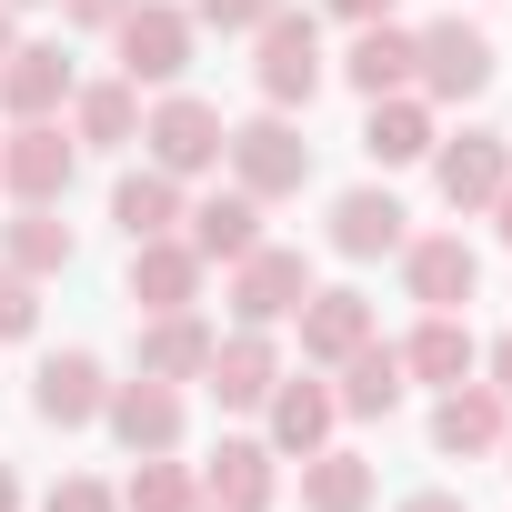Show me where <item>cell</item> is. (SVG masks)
Wrapping results in <instances>:
<instances>
[{"label": "cell", "mask_w": 512, "mask_h": 512, "mask_svg": "<svg viewBox=\"0 0 512 512\" xmlns=\"http://www.w3.org/2000/svg\"><path fill=\"white\" fill-rule=\"evenodd\" d=\"M332 372H342V382H332V402H342L352 422H382V412H392V402L412 392V372H402V352H392L382 332H372V342H362L352 362H332Z\"/></svg>", "instance_id": "603a6c76"}, {"label": "cell", "mask_w": 512, "mask_h": 512, "mask_svg": "<svg viewBox=\"0 0 512 512\" xmlns=\"http://www.w3.org/2000/svg\"><path fill=\"white\" fill-rule=\"evenodd\" d=\"M101 422H111V442L141 462V452H181V422H191V402H181V382H151V372H131V382H111Z\"/></svg>", "instance_id": "ba28073f"}, {"label": "cell", "mask_w": 512, "mask_h": 512, "mask_svg": "<svg viewBox=\"0 0 512 512\" xmlns=\"http://www.w3.org/2000/svg\"><path fill=\"white\" fill-rule=\"evenodd\" d=\"M502 452H512V442H502Z\"/></svg>", "instance_id": "7bdbcfd3"}, {"label": "cell", "mask_w": 512, "mask_h": 512, "mask_svg": "<svg viewBox=\"0 0 512 512\" xmlns=\"http://www.w3.org/2000/svg\"><path fill=\"white\" fill-rule=\"evenodd\" d=\"M191 41H201V21L191 11H171V0H131V11L111 21V51H121V81L141 91H171L181 71H191Z\"/></svg>", "instance_id": "277c9868"}, {"label": "cell", "mask_w": 512, "mask_h": 512, "mask_svg": "<svg viewBox=\"0 0 512 512\" xmlns=\"http://www.w3.org/2000/svg\"><path fill=\"white\" fill-rule=\"evenodd\" d=\"M292 322H302V362H322V372L372 342V302H362V292H312Z\"/></svg>", "instance_id": "ffe728a7"}, {"label": "cell", "mask_w": 512, "mask_h": 512, "mask_svg": "<svg viewBox=\"0 0 512 512\" xmlns=\"http://www.w3.org/2000/svg\"><path fill=\"white\" fill-rule=\"evenodd\" d=\"M502 442H512V402H502L492 382H452V392H442V412H432V452L482 462V452H502Z\"/></svg>", "instance_id": "5bb4252c"}, {"label": "cell", "mask_w": 512, "mask_h": 512, "mask_svg": "<svg viewBox=\"0 0 512 512\" xmlns=\"http://www.w3.org/2000/svg\"><path fill=\"white\" fill-rule=\"evenodd\" d=\"M41 512H121V492H111V482H91V472H61Z\"/></svg>", "instance_id": "1f68e13d"}, {"label": "cell", "mask_w": 512, "mask_h": 512, "mask_svg": "<svg viewBox=\"0 0 512 512\" xmlns=\"http://www.w3.org/2000/svg\"><path fill=\"white\" fill-rule=\"evenodd\" d=\"M221 111L211 101H191V91H161L151 111H141V161L151 171H171V181H201V171H221Z\"/></svg>", "instance_id": "5b68a950"}, {"label": "cell", "mask_w": 512, "mask_h": 512, "mask_svg": "<svg viewBox=\"0 0 512 512\" xmlns=\"http://www.w3.org/2000/svg\"><path fill=\"white\" fill-rule=\"evenodd\" d=\"M181 241L201 251V262H241V251L262 241V201H251V191H211V201L181 211Z\"/></svg>", "instance_id": "cb8c5ba5"}, {"label": "cell", "mask_w": 512, "mask_h": 512, "mask_svg": "<svg viewBox=\"0 0 512 512\" xmlns=\"http://www.w3.org/2000/svg\"><path fill=\"white\" fill-rule=\"evenodd\" d=\"M512 181V141L502 131H462V141H432V191L452 211H492V191Z\"/></svg>", "instance_id": "8fae6325"}, {"label": "cell", "mask_w": 512, "mask_h": 512, "mask_svg": "<svg viewBox=\"0 0 512 512\" xmlns=\"http://www.w3.org/2000/svg\"><path fill=\"white\" fill-rule=\"evenodd\" d=\"M492 231H502V241H512V181H502V191H492Z\"/></svg>", "instance_id": "74e56055"}, {"label": "cell", "mask_w": 512, "mask_h": 512, "mask_svg": "<svg viewBox=\"0 0 512 512\" xmlns=\"http://www.w3.org/2000/svg\"><path fill=\"white\" fill-rule=\"evenodd\" d=\"M101 402H111V372H101L91 352H51V362L31 372V412H41L51 432H91Z\"/></svg>", "instance_id": "4fadbf2b"}, {"label": "cell", "mask_w": 512, "mask_h": 512, "mask_svg": "<svg viewBox=\"0 0 512 512\" xmlns=\"http://www.w3.org/2000/svg\"><path fill=\"white\" fill-rule=\"evenodd\" d=\"M342 81H352L362 101L412 91V31H402V21H362V31H352V51H342Z\"/></svg>", "instance_id": "484cf974"}, {"label": "cell", "mask_w": 512, "mask_h": 512, "mask_svg": "<svg viewBox=\"0 0 512 512\" xmlns=\"http://www.w3.org/2000/svg\"><path fill=\"white\" fill-rule=\"evenodd\" d=\"M11 41H21V31H11V11H0V61H11Z\"/></svg>", "instance_id": "ab89813d"}, {"label": "cell", "mask_w": 512, "mask_h": 512, "mask_svg": "<svg viewBox=\"0 0 512 512\" xmlns=\"http://www.w3.org/2000/svg\"><path fill=\"white\" fill-rule=\"evenodd\" d=\"M211 322L201 312H141V372L151 382H201V362H211Z\"/></svg>", "instance_id": "44dd1931"}, {"label": "cell", "mask_w": 512, "mask_h": 512, "mask_svg": "<svg viewBox=\"0 0 512 512\" xmlns=\"http://www.w3.org/2000/svg\"><path fill=\"white\" fill-rule=\"evenodd\" d=\"M302 302H312V262H302V251H282V241H251L241 262H231V322L272 332V322H292Z\"/></svg>", "instance_id": "8992f818"}, {"label": "cell", "mask_w": 512, "mask_h": 512, "mask_svg": "<svg viewBox=\"0 0 512 512\" xmlns=\"http://www.w3.org/2000/svg\"><path fill=\"white\" fill-rule=\"evenodd\" d=\"M201 382H211V402H221V412H262V402H272V382H282V342L241 322V332H221V342H211Z\"/></svg>", "instance_id": "30bf717a"}, {"label": "cell", "mask_w": 512, "mask_h": 512, "mask_svg": "<svg viewBox=\"0 0 512 512\" xmlns=\"http://www.w3.org/2000/svg\"><path fill=\"white\" fill-rule=\"evenodd\" d=\"M392 352H402V372H412V382H442V392H452V382H472V362H482V342H472V322H462V312H422V332H412V342H392Z\"/></svg>", "instance_id": "7402d4cb"}, {"label": "cell", "mask_w": 512, "mask_h": 512, "mask_svg": "<svg viewBox=\"0 0 512 512\" xmlns=\"http://www.w3.org/2000/svg\"><path fill=\"white\" fill-rule=\"evenodd\" d=\"M492 71H502V51H492V31L482 21H432V31H412V91L442 111V101H482L492 91Z\"/></svg>", "instance_id": "7a4b0ae2"}, {"label": "cell", "mask_w": 512, "mask_h": 512, "mask_svg": "<svg viewBox=\"0 0 512 512\" xmlns=\"http://www.w3.org/2000/svg\"><path fill=\"white\" fill-rule=\"evenodd\" d=\"M71 141H91V151L141 141V91H131V81H91V91H71Z\"/></svg>", "instance_id": "f1b7e54d"}, {"label": "cell", "mask_w": 512, "mask_h": 512, "mask_svg": "<svg viewBox=\"0 0 512 512\" xmlns=\"http://www.w3.org/2000/svg\"><path fill=\"white\" fill-rule=\"evenodd\" d=\"M71 171H81V141L61 121H11L0 131V191L11 201H61Z\"/></svg>", "instance_id": "52a82bcc"}, {"label": "cell", "mask_w": 512, "mask_h": 512, "mask_svg": "<svg viewBox=\"0 0 512 512\" xmlns=\"http://www.w3.org/2000/svg\"><path fill=\"white\" fill-rule=\"evenodd\" d=\"M272 492H282V452L272 442H221L201 462V502L211 512H272Z\"/></svg>", "instance_id": "2e32d148"}, {"label": "cell", "mask_w": 512, "mask_h": 512, "mask_svg": "<svg viewBox=\"0 0 512 512\" xmlns=\"http://www.w3.org/2000/svg\"><path fill=\"white\" fill-rule=\"evenodd\" d=\"M121 11H131V0H61V21H71V31H111Z\"/></svg>", "instance_id": "836d02e7"}, {"label": "cell", "mask_w": 512, "mask_h": 512, "mask_svg": "<svg viewBox=\"0 0 512 512\" xmlns=\"http://www.w3.org/2000/svg\"><path fill=\"white\" fill-rule=\"evenodd\" d=\"M191 502H201V472H191V462H171V452H141V472H131L121 512H191Z\"/></svg>", "instance_id": "f546056e"}, {"label": "cell", "mask_w": 512, "mask_h": 512, "mask_svg": "<svg viewBox=\"0 0 512 512\" xmlns=\"http://www.w3.org/2000/svg\"><path fill=\"white\" fill-rule=\"evenodd\" d=\"M71 91L81 81H71L61 41H11V61H0V111H11V121H61Z\"/></svg>", "instance_id": "7c38bea8"}, {"label": "cell", "mask_w": 512, "mask_h": 512, "mask_svg": "<svg viewBox=\"0 0 512 512\" xmlns=\"http://www.w3.org/2000/svg\"><path fill=\"white\" fill-rule=\"evenodd\" d=\"M372 492H382V482H372L362 452H332V442L302 452V512H372Z\"/></svg>", "instance_id": "83f0119b"}, {"label": "cell", "mask_w": 512, "mask_h": 512, "mask_svg": "<svg viewBox=\"0 0 512 512\" xmlns=\"http://www.w3.org/2000/svg\"><path fill=\"white\" fill-rule=\"evenodd\" d=\"M322 11H332V21H352V31H362V21H392V0H322Z\"/></svg>", "instance_id": "e575fe53"}, {"label": "cell", "mask_w": 512, "mask_h": 512, "mask_svg": "<svg viewBox=\"0 0 512 512\" xmlns=\"http://www.w3.org/2000/svg\"><path fill=\"white\" fill-rule=\"evenodd\" d=\"M221 161H231V191H251V201H292L302 181H312V141L292 131V111H262V121H241L231 141H221Z\"/></svg>", "instance_id": "3957f363"}, {"label": "cell", "mask_w": 512, "mask_h": 512, "mask_svg": "<svg viewBox=\"0 0 512 512\" xmlns=\"http://www.w3.org/2000/svg\"><path fill=\"white\" fill-rule=\"evenodd\" d=\"M262 412H272V452H282V462H302V452H322V442H332V422H342V402H332V382H292V372L272 382V402H262Z\"/></svg>", "instance_id": "e0dca14e"}, {"label": "cell", "mask_w": 512, "mask_h": 512, "mask_svg": "<svg viewBox=\"0 0 512 512\" xmlns=\"http://www.w3.org/2000/svg\"><path fill=\"white\" fill-rule=\"evenodd\" d=\"M0 512H21V472L11 462H0Z\"/></svg>", "instance_id": "f35d334b"}, {"label": "cell", "mask_w": 512, "mask_h": 512, "mask_svg": "<svg viewBox=\"0 0 512 512\" xmlns=\"http://www.w3.org/2000/svg\"><path fill=\"white\" fill-rule=\"evenodd\" d=\"M482 372H492V392H502V402H512V332H502V342H492V352H482Z\"/></svg>", "instance_id": "d590c367"}, {"label": "cell", "mask_w": 512, "mask_h": 512, "mask_svg": "<svg viewBox=\"0 0 512 512\" xmlns=\"http://www.w3.org/2000/svg\"><path fill=\"white\" fill-rule=\"evenodd\" d=\"M0 11H31V0H0Z\"/></svg>", "instance_id": "60d3db41"}, {"label": "cell", "mask_w": 512, "mask_h": 512, "mask_svg": "<svg viewBox=\"0 0 512 512\" xmlns=\"http://www.w3.org/2000/svg\"><path fill=\"white\" fill-rule=\"evenodd\" d=\"M282 11V0H191V21H211V31H262Z\"/></svg>", "instance_id": "d6a6232c"}, {"label": "cell", "mask_w": 512, "mask_h": 512, "mask_svg": "<svg viewBox=\"0 0 512 512\" xmlns=\"http://www.w3.org/2000/svg\"><path fill=\"white\" fill-rule=\"evenodd\" d=\"M71 221H61V201H21V221L0 231V262L11 272H31V282H51V272H71Z\"/></svg>", "instance_id": "d4e9b609"}, {"label": "cell", "mask_w": 512, "mask_h": 512, "mask_svg": "<svg viewBox=\"0 0 512 512\" xmlns=\"http://www.w3.org/2000/svg\"><path fill=\"white\" fill-rule=\"evenodd\" d=\"M251 41H262V51H251V81H262V101H272V111H312V91L332 81L322 21H312V11H292V0H282V11H272L262 31H251Z\"/></svg>", "instance_id": "6da1fadb"}, {"label": "cell", "mask_w": 512, "mask_h": 512, "mask_svg": "<svg viewBox=\"0 0 512 512\" xmlns=\"http://www.w3.org/2000/svg\"><path fill=\"white\" fill-rule=\"evenodd\" d=\"M402 512H462V492H412Z\"/></svg>", "instance_id": "8d00e7d4"}, {"label": "cell", "mask_w": 512, "mask_h": 512, "mask_svg": "<svg viewBox=\"0 0 512 512\" xmlns=\"http://www.w3.org/2000/svg\"><path fill=\"white\" fill-rule=\"evenodd\" d=\"M181 211H191V201H181V181H171V171H151V161L111 181V221H121V241H161V231H181Z\"/></svg>", "instance_id": "4316f807"}, {"label": "cell", "mask_w": 512, "mask_h": 512, "mask_svg": "<svg viewBox=\"0 0 512 512\" xmlns=\"http://www.w3.org/2000/svg\"><path fill=\"white\" fill-rule=\"evenodd\" d=\"M432 141H442V131H432V101H422V91H382V101H372V121H362V151H372L382 171L432 161Z\"/></svg>", "instance_id": "d6986e66"}, {"label": "cell", "mask_w": 512, "mask_h": 512, "mask_svg": "<svg viewBox=\"0 0 512 512\" xmlns=\"http://www.w3.org/2000/svg\"><path fill=\"white\" fill-rule=\"evenodd\" d=\"M201 251L181 241V231H161V241H131V302L141 312H191L201 302Z\"/></svg>", "instance_id": "9a60e30c"}, {"label": "cell", "mask_w": 512, "mask_h": 512, "mask_svg": "<svg viewBox=\"0 0 512 512\" xmlns=\"http://www.w3.org/2000/svg\"><path fill=\"white\" fill-rule=\"evenodd\" d=\"M191 512H211V502H191Z\"/></svg>", "instance_id": "b9f144b4"}, {"label": "cell", "mask_w": 512, "mask_h": 512, "mask_svg": "<svg viewBox=\"0 0 512 512\" xmlns=\"http://www.w3.org/2000/svg\"><path fill=\"white\" fill-rule=\"evenodd\" d=\"M31 332H41V282L0 262V342H31Z\"/></svg>", "instance_id": "4dcf8cb0"}, {"label": "cell", "mask_w": 512, "mask_h": 512, "mask_svg": "<svg viewBox=\"0 0 512 512\" xmlns=\"http://www.w3.org/2000/svg\"><path fill=\"white\" fill-rule=\"evenodd\" d=\"M402 241H412V231H402V201H392V191L362 181V191L332 201V251H342V262H382V251H402Z\"/></svg>", "instance_id": "ac0fdd59"}, {"label": "cell", "mask_w": 512, "mask_h": 512, "mask_svg": "<svg viewBox=\"0 0 512 512\" xmlns=\"http://www.w3.org/2000/svg\"><path fill=\"white\" fill-rule=\"evenodd\" d=\"M402 292H412L422 312H462V302L482 292V251H472L462 231H422V241H402Z\"/></svg>", "instance_id": "9c48e42d"}]
</instances>
